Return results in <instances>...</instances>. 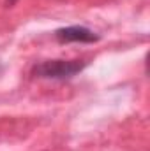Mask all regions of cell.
<instances>
[{
  "mask_svg": "<svg viewBox=\"0 0 150 151\" xmlns=\"http://www.w3.org/2000/svg\"><path fill=\"white\" fill-rule=\"evenodd\" d=\"M88 62L85 60H44L32 67V76L39 79H53V81H66L78 76Z\"/></svg>",
  "mask_w": 150,
  "mask_h": 151,
  "instance_id": "6da1fadb",
  "label": "cell"
},
{
  "mask_svg": "<svg viewBox=\"0 0 150 151\" xmlns=\"http://www.w3.org/2000/svg\"><path fill=\"white\" fill-rule=\"evenodd\" d=\"M55 39L60 42V44H71V42H79V44H92V42H97L99 35L83 27V25H73V27H64V28H58L55 30Z\"/></svg>",
  "mask_w": 150,
  "mask_h": 151,
  "instance_id": "7a4b0ae2",
  "label": "cell"
},
{
  "mask_svg": "<svg viewBox=\"0 0 150 151\" xmlns=\"http://www.w3.org/2000/svg\"><path fill=\"white\" fill-rule=\"evenodd\" d=\"M18 4V0H5V7H14Z\"/></svg>",
  "mask_w": 150,
  "mask_h": 151,
  "instance_id": "3957f363",
  "label": "cell"
},
{
  "mask_svg": "<svg viewBox=\"0 0 150 151\" xmlns=\"http://www.w3.org/2000/svg\"><path fill=\"white\" fill-rule=\"evenodd\" d=\"M2 70H4V65H2V62H0V74H2Z\"/></svg>",
  "mask_w": 150,
  "mask_h": 151,
  "instance_id": "277c9868",
  "label": "cell"
}]
</instances>
